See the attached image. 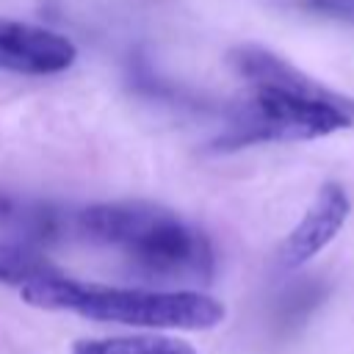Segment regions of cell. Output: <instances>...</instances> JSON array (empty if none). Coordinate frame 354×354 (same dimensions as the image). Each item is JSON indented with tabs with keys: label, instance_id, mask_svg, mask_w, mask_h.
I'll use <instances>...</instances> for the list:
<instances>
[{
	"label": "cell",
	"instance_id": "cell-1",
	"mask_svg": "<svg viewBox=\"0 0 354 354\" xmlns=\"http://www.w3.org/2000/svg\"><path fill=\"white\" fill-rule=\"evenodd\" d=\"M72 230L122 252L144 279L210 282L216 254L210 238L183 216L149 202H102L72 216Z\"/></svg>",
	"mask_w": 354,
	"mask_h": 354
},
{
	"label": "cell",
	"instance_id": "cell-2",
	"mask_svg": "<svg viewBox=\"0 0 354 354\" xmlns=\"http://www.w3.org/2000/svg\"><path fill=\"white\" fill-rule=\"evenodd\" d=\"M22 299L41 310L75 313L88 321L124 324L144 329H213L224 321V304L199 290H147L111 288L55 277L22 288Z\"/></svg>",
	"mask_w": 354,
	"mask_h": 354
},
{
	"label": "cell",
	"instance_id": "cell-3",
	"mask_svg": "<svg viewBox=\"0 0 354 354\" xmlns=\"http://www.w3.org/2000/svg\"><path fill=\"white\" fill-rule=\"evenodd\" d=\"M351 124L354 100L340 91L324 100L252 91L249 100L232 108L227 127L210 141V149L230 152L263 141H307L346 130Z\"/></svg>",
	"mask_w": 354,
	"mask_h": 354
},
{
	"label": "cell",
	"instance_id": "cell-4",
	"mask_svg": "<svg viewBox=\"0 0 354 354\" xmlns=\"http://www.w3.org/2000/svg\"><path fill=\"white\" fill-rule=\"evenodd\" d=\"M77 47L64 33L19 19H0V69L17 75H55L75 64Z\"/></svg>",
	"mask_w": 354,
	"mask_h": 354
},
{
	"label": "cell",
	"instance_id": "cell-5",
	"mask_svg": "<svg viewBox=\"0 0 354 354\" xmlns=\"http://www.w3.org/2000/svg\"><path fill=\"white\" fill-rule=\"evenodd\" d=\"M348 210H351V202H348V194L343 185H337V183L321 185L313 205L304 210L299 224L282 241L279 254H277L279 266L282 268H299L307 260H313L343 230Z\"/></svg>",
	"mask_w": 354,
	"mask_h": 354
},
{
	"label": "cell",
	"instance_id": "cell-6",
	"mask_svg": "<svg viewBox=\"0 0 354 354\" xmlns=\"http://www.w3.org/2000/svg\"><path fill=\"white\" fill-rule=\"evenodd\" d=\"M232 69L252 86V91H271L285 97H304V100H324L337 94L335 88L313 80L299 66L288 64L277 53L260 44H241L230 53Z\"/></svg>",
	"mask_w": 354,
	"mask_h": 354
},
{
	"label": "cell",
	"instance_id": "cell-7",
	"mask_svg": "<svg viewBox=\"0 0 354 354\" xmlns=\"http://www.w3.org/2000/svg\"><path fill=\"white\" fill-rule=\"evenodd\" d=\"M55 277H61V271L33 243L0 241V282L3 285H17L22 290V288L55 279Z\"/></svg>",
	"mask_w": 354,
	"mask_h": 354
},
{
	"label": "cell",
	"instance_id": "cell-8",
	"mask_svg": "<svg viewBox=\"0 0 354 354\" xmlns=\"http://www.w3.org/2000/svg\"><path fill=\"white\" fill-rule=\"evenodd\" d=\"M72 354H199L194 346L166 335H116L77 340Z\"/></svg>",
	"mask_w": 354,
	"mask_h": 354
},
{
	"label": "cell",
	"instance_id": "cell-9",
	"mask_svg": "<svg viewBox=\"0 0 354 354\" xmlns=\"http://www.w3.org/2000/svg\"><path fill=\"white\" fill-rule=\"evenodd\" d=\"M324 299V285L321 282H313V279H304L299 285H293L282 299H279V324L282 326H296L301 324Z\"/></svg>",
	"mask_w": 354,
	"mask_h": 354
},
{
	"label": "cell",
	"instance_id": "cell-10",
	"mask_svg": "<svg viewBox=\"0 0 354 354\" xmlns=\"http://www.w3.org/2000/svg\"><path fill=\"white\" fill-rule=\"evenodd\" d=\"M301 11H310L315 17L337 19V22H354V0H293Z\"/></svg>",
	"mask_w": 354,
	"mask_h": 354
},
{
	"label": "cell",
	"instance_id": "cell-11",
	"mask_svg": "<svg viewBox=\"0 0 354 354\" xmlns=\"http://www.w3.org/2000/svg\"><path fill=\"white\" fill-rule=\"evenodd\" d=\"M19 202H17V196H11L8 191H3L0 188V224H6V221H14L17 218V213H19Z\"/></svg>",
	"mask_w": 354,
	"mask_h": 354
}]
</instances>
